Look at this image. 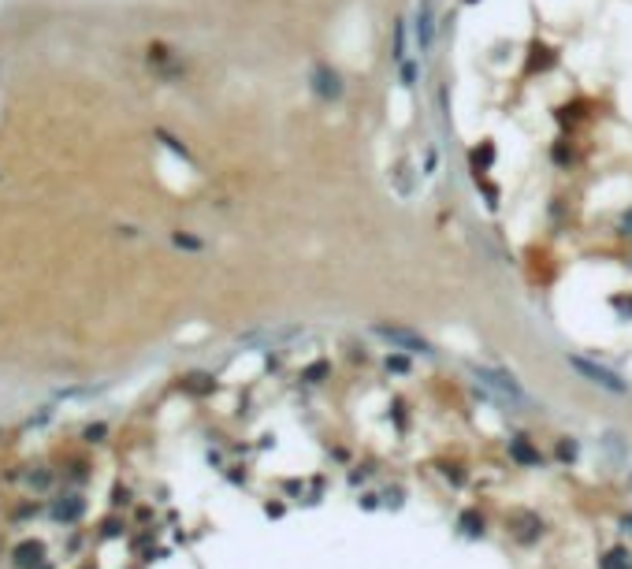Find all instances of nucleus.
I'll use <instances>...</instances> for the list:
<instances>
[{
    "mask_svg": "<svg viewBox=\"0 0 632 569\" xmlns=\"http://www.w3.org/2000/svg\"><path fill=\"white\" fill-rule=\"evenodd\" d=\"M473 376H476L480 387H487L491 394H499V399H506V402H528V399H524V391H521V383L513 380V376H506V372L484 369V364H473Z\"/></svg>",
    "mask_w": 632,
    "mask_h": 569,
    "instance_id": "nucleus-1",
    "label": "nucleus"
},
{
    "mask_svg": "<svg viewBox=\"0 0 632 569\" xmlns=\"http://www.w3.org/2000/svg\"><path fill=\"white\" fill-rule=\"evenodd\" d=\"M569 364L584 376V380H592L595 387H603L610 394H625L629 391V383L621 380L617 372H610V369H603V364H595V361H588V358H569Z\"/></svg>",
    "mask_w": 632,
    "mask_h": 569,
    "instance_id": "nucleus-2",
    "label": "nucleus"
},
{
    "mask_svg": "<svg viewBox=\"0 0 632 569\" xmlns=\"http://www.w3.org/2000/svg\"><path fill=\"white\" fill-rule=\"evenodd\" d=\"M376 335L383 339V342H391L394 350H402V353H432V346L421 339V335H413V331H405V328H394V324H376L372 328Z\"/></svg>",
    "mask_w": 632,
    "mask_h": 569,
    "instance_id": "nucleus-3",
    "label": "nucleus"
},
{
    "mask_svg": "<svg viewBox=\"0 0 632 569\" xmlns=\"http://www.w3.org/2000/svg\"><path fill=\"white\" fill-rule=\"evenodd\" d=\"M313 90H316L324 101H331V97H342V79H339V71H331L327 63H320V67H313Z\"/></svg>",
    "mask_w": 632,
    "mask_h": 569,
    "instance_id": "nucleus-4",
    "label": "nucleus"
},
{
    "mask_svg": "<svg viewBox=\"0 0 632 569\" xmlns=\"http://www.w3.org/2000/svg\"><path fill=\"white\" fill-rule=\"evenodd\" d=\"M432 38H435L432 0H421V8H416V45H421V49H432Z\"/></svg>",
    "mask_w": 632,
    "mask_h": 569,
    "instance_id": "nucleus-5",
    "label": "nucleus"
},
{
    "mask_svg": "<svg viewBox=\"0 0 632 569\" xmlns=\"http://www.w3.org/2000/svg\"><path fill=\"white\" fill-rule=\"evenodd\" d=\"M41 558H45V547H41L38 540H26V543L15 547V566L19 569H45Z\"/></svg>",
    "mask_w": 632,
    "mask_h": 569,
    "instance_id": "nucleus-6",
    "label": "nucleus"
},
{
    "mask_svg": "<svg viewBox=\"0 0 632 569\" xmlns=\"http://www.w3.org/2000/svg\"><path fill=\"white\" fill-rule=\"evenodd\" d=\"M49 513H52L56 521H74V518L82 513V499H79V495H63V499L52 502V510H49Z\"/></svg>",
    "mask_w": 632,
    "mask_h": 569,
    "instance_id": "nucleus-7",
    "label": "nucleus"
},
{
    "mask_svg": "<svg viewBox=\"0 0 632 569\" xmlns=\"http://www.w3.org/2000/svg\"><path fill=\"white\" fill-rule=\"evenodd\" d=\"M510 454L517 458V461H524V465H540V454H535V450L524 443V439H513V443H510Z\"/></svg>",
    "mask_w": 632,
    "mask_h": 569,
    "instance_id": "nucleus-8",
    "label": "nucleus"
},
{
    "mask_svg": "<svg viewBox=\"0 0 632 569\" xmlns=\"http://www.w3.org/2000/svg\"><path fill=\"white\" fill-rule=\"evenodd\" d=\"M603 569H632V554H625V551H610V554L603 558Z\"/></svg>",
    "mask_w": 632,
    "mask_h": 569,
    "instance_id": "nucleus-9",
    "label": "nucleus"
},
{
    "mask_svg": "<svg viewBox=\"0 0 632 569\" xmlns=\"http://www.w3.org/2000/svg\"><path fill=\"white\" fill-rule=\"evenodd\" d=\"M462 524H465V532H469V536H476V532H480V529H476V518H473V513H465V518H462Z\"/></svg>",
    "mask_w": 632,
    "mask_h": 569,
    "instance_id": "nucleus-10",
    "label": "nucleus"
},
{
    "mask_svg": "<svg viewBox=\"0 0 632 569\" xmlns=\"http://www.w3.org/2000/svg\"><path fill=\"white\" fill-rule=\"evenodd\" d=\"M532 52H547V49H543V45H535ZM535 63H543V67H551V63H554V56H535ZM535 63H532V67H535Z\"/></svg>",
    "mask_w": 632,
    "mask_h": 569,
    "instance_id": "nucleus-11",
    "label": "nucleus"
},
{
    "mask_svg": "<svg viewBox=\"0 0 632 569\" xmlns=\"http://www.w3.org/2000/svg\"><path fill=\"white\" fill-rule=\"evenodd\" d=\"M621 231H625V234H632V209L625 212V216H621Z\"/></svg>",
    "mask_w": 632,
    "mask_h": 569,
    "instance_id": "nucleus-12",
    "label": "nucleus"
},
{
    "mask_svg": "<svg viewBox=\"0 0 632 569\" xmlns=\"http://www.w3.org/2000/svg\"><path fill=\"white\" fill-rule=\"evenodd\" d=\"M465 4H476V0H465Z\"/></svg>",
    "mask_w": 632,
    "mask_h": 569,
    "instance_id": "nucleus-13",
    "label": "nucleus"
}]
</instances>
